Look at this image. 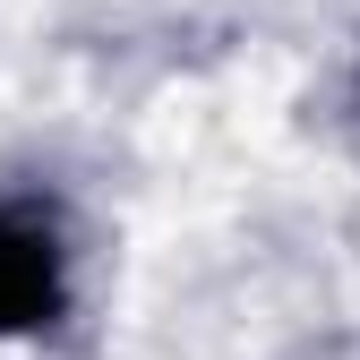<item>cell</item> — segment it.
Masks as SVG:
<instances>
[{
  "label": "cell",
  "mask_w": 360,
  "mask_h": 360,
  "mask_svg": "<svg viewBox=\"0 0 360 360\" xmlns=\"http://www.w3.org/2000/svg\"><path fill=\"white\" fill-rule=\"evenodd\" d=\"M60 318V240L43 214L0 206V335H34Z\"/></svg>",
  "instance_id": "obj_1"
}]
</instances>
